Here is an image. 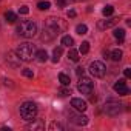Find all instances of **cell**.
<instances>
[{"label":"cell","mask_w":131,"mask_h":131,"mask_svg":"<svg viewBox=\"0 0 131 131\" xmlns=\"http://www.w3.org/2000/svg\"><path fill=\"white\" fill-rule=\"evenodd\" d=\"M60 96H68V94H71V91L70 90H67V88H60Z\"/></svg>","instance_id":"f546056e"},{"label":"cell","mask_w":131,"mask_h":131,"mask_svg":"<svg viewBox=\"0 0 131 131\" xmlns=\"http://www.w3.org/2000/svg\"><path fill=\"white\" fill-rule=\"evenodd\" d=\"M122 56H123V52H122L120 49H113V51L110 52V57H111L114 62H120V60H122Z\"/></svg>","instance_id":"2e32d148"},{"label":"cell","mask_w":131,"mask_h":131,"mask_svg":"<svg viewBox=\"0 0 131 131\" xmlns=\"http://www.w3.org/2000/svg\"><path fill=\"white\" fill-rule=\"evenodd\" d=\"M62 52H63L62 46H57V48H54V51H52V62H54V63H57V62L60 60V56H62Z\"/></svg>","instance_id":"e0dca14e"},{"label":"cell","mask_w":131,"mask_h":131,"mask_svg":"<svg viewBox=\"0 0 131 131\" xmlns=\"http://www.w3.org/2000/svg\"><path fill=\"white\" fill-rule=\"evenodd\" d=\"M114 91H116L119 96H128V94H129V88L126 86L125 79H120V80L114 85Z\"/></svg>","instance_id":"30bf717a"},{"label":"cell","mask_w":131,"mask_h":131,"mask_svg":"<svg viewBox=\"0 0 131 131\" xmlns=\"http://www.w3.org/2000/svg\"><path fill=\"white\" fill-rule=\"evenodd\" d=\"M22 74H23L25 77H29V79H32V76H34L31 70H23V71H22Z\"/></svg>","instance_id":"f1b7e54d"},{"label":"cell","mask_w":131,"mask_h":131,"mask_svg":"<svg viewBox=\"0 0 131 131\" xmlns=\"http://www.w3.org/2000/svg\"><path fill=\"white\" fill-rule=\"evenodd\" d=\"M36 45L29 43V42H25V43H20L16 54L19 56V59L22 62H31L34 57H36Z\"/></svg>","instance_id":"7a4b0ae2"},{"label":"cell","mask_w":131,"mask_h":131,"mask_svg":"<svg viewBox=\"0 0 131 131\" xmlns=\"http://www.w3.org/2000/svg\"><path fill=\"white\" fill-rule=\"evenodd\" d=\"M20 116H22V119H25L28 122L34 120L36 116H37V105L34 102H25V103H22L20 105Z\"/></svg>","instance_id":"277c9868"},{"label":"cell","mask_w":131,"mask_h":131,"mask_svg":"<svg viewBox=\"0 0 131 131\" xmlns=\"http://www.w3.org/2000/svg\"><path fill=\"white\" fill-rule=\"evenodd\" d=\"M3 82H5V85H9V86H13V83H11V80H9V79H3Z\"/></svg>","instance_id":"836d02e7"},{"label":"cell","mask_w":131,"mask_h":131,"mask_svg":"<svg viewBox=\"0 0 131 131\" xmlns=\"http://www.w3.org/2000/svg\"><path fill=\"white\" fill-rule=\"evenodd\" d=\"M67 16L71 17V19H74V17H76V11H74V9H70V11L67 13Z\"/></svg>","instance_id":"1f68e13d"},{"label":"cell","mask_w":131,"mask_h":131,"mask_svg":"<svg viewBox=\"0 0 131 131\" xmlns=\"http://www.w3.org/2000/svg\"><path fill=\"white\" fill-rule=\"evenodd\" d=\"M17 32L25 39H32L37 34V25L32 20H25L17 26Z\"/></svg>","instance_id":"3957f363"},{"label":"cell","mask_w":131,"mask_h":131,"mask_svg":"<svg viewBox=\"0 0 131 131\" xmlns=\"http://www.w3.org/2000/svg\"><path fill=\"white\" fill-rule=\"evenodd\" d=\"M113 34H114V37L119 40V43H123V40H125V29H122V28H116Z\"/></svg>","instance_id":"5bb4252c"},{"label":"cell","mask_w":131,"mask_h":131,"mask_svg":"<svg viewBox=\"0 0 131 131\" xmlns=\"http://www.w3.org/2000/svg\"><path fill=\"white\" fill-rule=\"evenodd\" d=\"M36 59H37L39 62H46V60H48V52H46L45 49H37V51H36Z\"/></svg>","instance_id":"9a60e30c"},{"label":"cell","mask_w":131,"mask_h":131,"mask_svg":"<svg viewBox=\"0 0 131 131\" xmlns=\"http://www.w3.org/2000/svg\"><path fill=\"white\" fill-rule=\"evenodd\" d=\"M0 2H2V0H0Z\"/></svg>","instance_id":"e575fe53"},{"label":"cell","mask_w":131,"mask_h":131,"mask_svg":"<svg viewBox=\"0 0 131 131\" xmlns=\"http://www.w3.org/2000/svg\"><path fill=\"white\" fill-rule=\"evenodd\" d=\"M6 63L9 65V67H13V68H20L22 60L19 59V56L16 54V51H9L6 54Z\"/></svg>","instance_id":"9c48e42d"},{"label":"cell","mask_w":131,"mask_h":131,"mask_svg":"<svg viewBox=\"0 0 131 131\" xmlns=\"http://www.w3.org/2000/svg\"><path fill=\"white\" fill-rule=\"evenodd\" d=\"M83 73H85V70H83L82 67H79V68H76V74H77V76H83Z\"/></svg>","instance_id":"4dcf8cb0"},{"label":"cell","mask_w":131,"mask_h":131,"mask_svg":"<svg viewBox=\"0 0 131 131\" xmlns=\"http://www.w3.org/2000/svg\"><path fill=\"white\" fill-rule=\"evenodd\" d=\"M68 59L71 60V62H79V51H76V49H70V52H68Z\"/></svg>","instance_id":"44dd1931"},{"label":"cell","mask_w":131,"mask_h":131,"mask_svg":"<svg viewBox=\"0 0 131 131\" xmlns=\"http://www.w3.org/2000/svg\"><path fill=\"white\" fill-rule=\"evenodd\" d=\"M5 19H6L8 23H16V20H17V14L13 13V11H8V13H5Z\"/></svg>","instance_id":"d6986e66"},{"label":"cell","mask_w":131,"mask_h":131,"mask_svg":"<svg viewBox=\"0 0 131 131\" xmlns=\"http://www.w3.org/2000/svg\"><path fill=\"white\" fill-rule=\"evenodd\" d=\"M123 74H125V77H131V70L129 68H125L123 70Z\"/></svg>","instance_id":"d6a6232c"},{"label":"cell","mask_w":131,"mask_h":131,"mask_svg":"<svg viewBox=\"0 0 131 131\" xmlns=\"http://www.w3.org/2000/svg\"><path fill=\"white\" fill-rule=\"evenodd\" d=\"M88 51H90V43H88V42H82V45H80V48H79V52L86 54Z\"/></svg>","instance_id":"d4e9b609"},{"label":"cell","mask_w":131,"mask_h":131,"mask_svg":"<svg viewBox=\"0 0 131 131\" xmlns=\"http://www.w3.org/2000/svg\"><path fill=\"white\" fill-rule=\"evenodd\" d=\"M49 6H51V3L48 2V0H43V2H39L37 3V8L40 11H46V9H49Z\"/></svg>","instance_id":"603a6c76"},{"label":"cell","mask_w":131,"mask_h":131,"mask_svg":"<svg viewBox=\"0 0 131 131\" xmlns=\"http://www.w3.org/2000/svg\"><path fill=\"white\" fill-rule=\"evenodd\" d=\"M62 45L71 48V46L74 45V39H73L71 36H63V37H62Z\"/></svg>","instance_id":"ac0fdd59"},{"label":"cell","mask_w":131,"mask_h":131,"mask_svg":"<svg viewBox=\"0 0 131 131\" xmlns=\"http://www.w3.org/2000/svg\"><path fill=\"white\" fill-rule=\"evenodd\" d=\"M70 120H71L73 123L79 125V126H83V125H86V123H88V117H86L85 114H73Z\"/></svg>","instance_id":"7c38bea8"},{"label":"cell","mask_w":131,"mask_h":131,"mask_svg":"<svg viewBox=\"0 0 131 131\" xmlns=\"http://www.w3.org/2000/svg\"><path fill=\"white\" fill-rule=\"evenodd\" d=\"M49 129H63V126H62L59 122H52V123L49 125Z\"/></svg>","instance_id":"4316f807"},{"label":"cell","mask_w":131,"mask_h":131,"mask_svg":"<svg viewBox=\"0 0 131 131\" xmlns=\"http://www.w3.org/2000/svg\"><path fill=\"white\" fill-rule=\"evenodd\" d=\"M73 2V0H56V3L59 8H65V6H68L70 3Z\"/></svg>","instance_id":"484cf974"},{"label":"cell","mask_w":131,"mask_h":131,"mask_svg":"<svg viewBox=\"0 0 131 131\" xmlns=\"http://www.w3.org/2000/svg\"><path fill=\"white\" fill-rule=\"evenodd\" d=\"M19 13H20V14H28V13H29V8H28L26 5H23V6L19 8Z\"/></svg>","instance_id":"83f0119b"},{"label":"cell","mask_w":131,"mask_h":131,"mask_svg":"<svg viewBox=\"0 0 131 131\" xmlns=\"http://www.w3.org/2000/svg\"><path fill=\"white\" fill-rule=\"evenodd\" d=\"M93 88H94L93 80L88 79V77H83V76H82V79L79 80V86H77V90H79L82 94H91V93H93Z\"/></svg>","instance_id":"52a82bcc"},{"label":"cell","mask_w":131,"mask_h":131,"mask_svg":"<svg viewBox=\"0 0 131 131\" xmlns=\"http://www.w3.org/2000/svg\"><path fill=\"white\" fill-rule=\"evenodd\" d=\"M71 106H73L74 110L80 111V113H83V111L88 108V106H86V102L82 100V99H79V97H74V99L71 100Z\"/></svg>","instance_id":"8fae6325"},{"label":"cell","mask_w":131,"mask_h":131,"mask_svg":"<svg viewBox=\"0 0 131 131\" xmlns=\"http://www.w3.org/2000/svg\"><path fill=\"white\" fill-rule=\"evenodd\" d=\"M90 73H91L94 77H103L105 73H106V67H105L102 62L94 60V62H91V65H90Z\"/></svg>","instance_id":"8992f818"},{"label":"cell","mask_w":131,"mask_h":131,"mask_svg":"<svg viewBox=\"0 0 131 131\" xmlns=\"http://www.w3.org/2000/svg\"><path fill=\"white\" fill-rule=\"evenodd\" d=\"M57 36H59V19L48 17L45 20V25H43L42 34H40V39H42V42H51Z\"/></svg>","instance_id":"6da1fadb"},{"label":"cell","mask_w":131,"mask_h":131,"mask_svg":"<svg viewBox=\"0 0 131 131\" xmlns=\"http://www.w3.org/2000/svg\"><path fill=\"white\" fill-rule=\"evenodd\" d=\"M76 32H77L79 36H83V34L88 32V26L83 25V23H82V25H77V26H76Z\"/></svg>","instance_id":"7402d4cb"},{"label":"cell","mask_w":131,"mask_h":131,"mask_svg":"<svg viewBox=\"0 0 131 131\" xmlns=\"http://www.w3.org/2000/svg\"><path fill=\"white\" fill-rule=\"evenodd\" d=\"M119 23V17H113V19H105V20H99L97 22V28L100 31H105V29H110L113 26H116Z\"/></svg>","instance_id":"ba28073f"},{"label":"cell","mask_w":131,"mask_h":131,"mask_svg":"<svg viewBox=\"0 0 131 131\" xmlns=\"http://www.w3.org/2000/svg\"><path fill=\"white\" fill-rule=\"evenodd\" d=\"M59 80H60V83L63 85V86H68L70 85V76H67V74H65V73H60L59 74Z\"/></svg>","instance_id":"ffe728a7"},{"label":"cell","mask_w":131,"mask_h":131,"mask_svg":"<svg viewBox=\"0 0 131 131\" xmlns=\"http://www.w3.org/2000/svg\"><path fill=\"white\" fill-rule=\"evenodd\" d=\"M114 13V6H111V5H108V6H105L103 9H102V14L105 16V17H108V16H111Z\"/></svg>","instance_id":"cb8c5ba5"},{"label":"cell","mask_w":131,"mask_h":131,"mask_svg":"<svg viewBox=\"0 0 131 131\" xmlns=\"http://www.w3.org/2000/svg\"><path fill=\"white\" fill-rule=\"evenodd\" d=\"M26 129H32V131H43L45 129V123L39 119H34L31 120L29 125H26Z\"/></svg>","instance_id":"4fadbf2b"},{"label":"cell","mask_w":131,"mask_h":131,"mask_svg":"<svg viewBox=\"0 0 131 131\" xmlns=\"http://www.w3.org/2000/svg\"><path fill=\"white\" fill-rule=\"evenodd\" d=\"M103 111H105V114L114 117V116H119V114L122 113V105H120L119 102H113V100H110V102L105 103Z\"/></svg>","instance_id":"5b68a950"}]
</instances>
